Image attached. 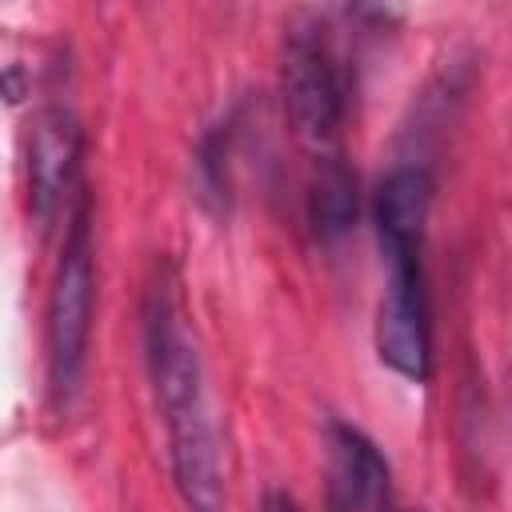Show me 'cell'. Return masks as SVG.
Here are the masks:
<instances>
[{
	"label": "cell",
	"instance_id": "obj_2",
	"mask_svg": "<svg viewBox=\"0 0 512 512\" xmlns=\"http://www.w3.org/2000/svg\"><path fill=\"white\" fill-rule=\"evenodd\" d=\"M96 304V244H92V204L76 192V208L68 212V232L60 248V264L48 292L44 320V352H48V392L64 408L84 376L88 332Z\"/></svg>",
	"mask_w": 512,
	"mask_h": 512
},
{
	"label": "cell",
	"instance_id": "obj_6",
	"mask_svg": "<svg viewBox=\"0 0 512 512\" xmlns=\"http://www.w3.org/2000/svg\"><path fill=\"white\" fill-rule=\"evenodd\" d=\"M328 504L332 512H392V472L372 436L332 420L328 428Z\"/></svg>",
	"mask_w": 512,
	"mask_h": 512
},
{
	"label": "cell",
	"instance_id": "obj_8",
	"mask_svg": "<svg viewBox=\"0 0 512 512\" xmlns=\"http://www.w3.org/2000/svg\"><path fill=\"white\" fill-rule=\"evenodd\" d=\"M356 224V176L348 164L332 156H316L312 180H308V228L320 244L340 240Z\"/></svg>",
	"mask_w": 512,
	"mask_h": 512
},
{
	"label": "cell",
	"instance_id": "obj_7",
	"mask_svg": "<svg viewBox=\"0 0 512 512\" xmlns=\"http://www.w3.org/2000/svg\"><path fill=\"white\" fill-rule=\"evenodd\" d=\"M432 208V176L420 164H400L392 168L372 200V220L384 256L392 252H420L424 220Z\"/></svg>",
	"mask_w": 512,
	"mask_h": 512
},
{
	"label": "cell",
	"instance_id": "obj_4",
	"mask_svg": "<svg viewBox=\"0 0 512 512\" xmlns=\"http://www.w3.org/2000/svg\"><path fill=\"white\" fill-rule=\"evenodd\" d=\"M376 352L404 380H428L432 372V328L420 252L388 256V288L376 308Z\"/></svg>",
	"mask_w": 512,
	"mask_h": 512
},
{
	"label": "cell",
	"instance_id": "obj_3",
	"mask_svg": "<svg viewBox=\"0 0 512 512\" xmlns=\"http://www.w3.org/2000/svg\"><path fill=\"white\" fill-rule=\"evenodd\" d=\"M280 92H284V112L292 132L316 156H332V144L344 128L348 88H344L340 60L332 56L328 40L316 28H300L288 36L284 64H280Z\"/></svg>",
	"mask_w": 512,
	"mask_h": 512
},
{
	"label": "cell",
	"instance_id": "obj_10",
	"mask_svg": "<svg viewBox=\"0 0 512 512\" xmlns=\"http://www.w3.org/2000/svg\"><path fill=\"white\" fill-rule=\"evenodd\" d=\"M264 512H300V504L288 492H268L264 496Z\"/></svg>",
	"mask_w": 512,
	"mask_h": 512
},
{
	"label": "cell",
	"instance_id": "obj_5",
	"mask_svg": "<svg viewBox=\"0 0 512 512\" xmlns=\"http://www.w3.org/2000/svg\"><path fill=\"white\" fill-rule=\"evenodd\" d=\"M80 120L64 104H48L32 120L28 136V208L40 232L56 224L64 200L72 196L76 168H80Z\"/></svg>",
	"mask_w": 512,
	"mask_h": 512
},
{
	"label": "cell",
	"instance_id": "obj_9",
	"mask_svg": "<svg viewBox=\"0 0 512 512\" xmlns=\"http://www.w3.org/2000/svg\"><path fill=\"white\" fill-rule=\"evenodd\" d=\"M0 96H4L8 104L24 100V68H8V72L0 76Z\"/></svg>",
	"mask_w": 512,
	"mask_h": 512
},
{
	"label": "cell",
	"instance_id": "obj_1",
	"mask_svg": "<svg viewBox=\"0 0 512 512\" xmlns=\"http://www.w3.org/2000/svg\"><path fill=\"white\" fill-rule=\"evenodd\" d=\"M144 364L168 428L172 484L188 512H224L220 440L204 396V364L172 272H156L144 296Z\"/></svg>",
	"mask_w": 512,
	"mask_h": 512
}]
</instances>
